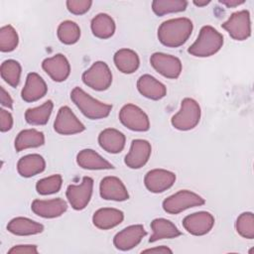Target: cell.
Here are the masks:
<instances>
[{"mask_svg":"<svg viewBox=\"0 0 254 254\" xmlns=\"http://www.w3.org/2000/svg\"><path fill=\"white\" fill-rule=\"evenodd\" d=\"M93 190V180L83 177L80 185H69L66 189V198L75 210L83 209L89 202Z\"/></svg>","mask_w":254,"mask_h":254,"instance_id":"9","label":"cell"},{"mask_svg":"<svg viewBox=\"0 0 254 254\" xmlns=\"http://www.w3.org/2000/svg\"><path fill=\"white\" fill-rule=\"evenodd\" d=\"M7 230L15 235L27 236L43 232L44 225L26 217H15L8 222Z\"/></svg>","mask_w":254,"mask_h":254,"instance_id":"25","label":"cell"},{"mask_svg":"<svg viewBox=\"0 0 254 254\" xmlns=\"http://www.w3.org/2000/svg\"><path fill=\"white\" fill-rule=\"evenodd\" d=\"M153 234L149 242H156L166 238H176L182 234L178 227L171 221L165 218H156L151 222Z\"/></svg>","mask_w":254,"mask_h":254,"instance_id":"26","label":"cell"},{"mask_svg":"<svg viewBox=\"0 0 254 254\" xmlns=\"http://www.w3.org/2000/svg\"><path fill=\"white\" fill-rule=\"evenodd\" d=\"M119 119L125 127L133 131L145 132L150 128L148 115L140 107L132 103L125 104L121 108Z\"/></svg>","mask_w":254,"mask_h":254,"instance_id":"8","label":"cell"},{"mask_svg":"<svg viewBox=\"0 0 254 254\" xmlns=\"http://www.w3.org/2000/svg\"><path fill=\"white\" fill-rule=\"evenodd\" d=\"M48 91L45 80L36 72H30L27 75L25 86L21 91L22 98L27 102H34L44 97Z\"/></svg>","mask_w":254,"mask_h":254,"instance_id":"19","label":"cell"},{"mask_svg":"<svg viewBox=\"0 0 254 254\" xmlns=\"http://www.w3.org/2000/svg\"><path fill=\"white\" fill-rule=\"evenodd\" d=\"M147 232L144 229L143 225L135 224L130 225L121 231H119L113 239L114 246L122 251H127L135 246H137L144 236H146Z\"/></svg>","mask_w":254,"mask_h":254,"instance_id":"14","label":"cell"},{"mask_svg":"<svg viewBox=\"0 0 254 254\" xmlns=\"http://www.w3.org/2000/svg\"><path fill=\"white\" fill-rule=\"evenodd\" d=\"M210 3V1L209 0H204V1H196V0H194L193 1V4L195 5V6H198V7H203V6H206L207 4H209Z\"/></svg>","mask_w":254,"mask_h":254,"instance_id":"43","label":"cell"},{"mask_svg":"<svg viewBox=\"0 0 254 254\" xmlns=\"http://www.w3.org/2000/svg\"><path fill=\"white\" fill-rule=\"evenodd\" d=\"M82 81L94 90H106L112 83V73L104 62H95L82 73Z\"/></svg>","mask_w":254,"mask_h":254,"instance_id":"6","label":"cell"},{"mask_svg":"<svg viewBox=\"0 0 254 254\" xmlns=\"http://www.w3.org/2000/svg\"><path fill=\"white\" fill-rule=\"evenodd\" d=\"M200 119V106L192 98H185L182 101L181 109L171 119L172 125L181 131L193 129Z\"/></svg>","mask_w":254,"mask_h":254,"instance_id":"4","label":"cell"},{"mask_svg":"<svg viewBox=\"0 0 254 254\" xmlns=\"http://www.w3.org/2000/svg\"><path fill=\"white\" fill-rule=\"evenodd\" d=\"M9 254H37L38 249L36 245H16L13 246L9 251Z\"/></svg>","mask_w":254,"mask_h":254,"instance_id":"39","label":"cell"},{"mask_svg":"<svg viewBox=\"0 0 254 254\" xmlns=\"http://www.w3.org/2000/svg\"><path fill=\"white\" fill-rule=\"evenodd\" d=\"M91 4L90 0H67L66 8L71 14L82 15L89 10Z\"/></svg>","mask_w":254,"mask_h":254,"instance_id":"37","label":"cell"},{"mask_svg":"<svg viewBox=\"0 0 254 254\" xmlns=\"http://www.w3.org/2000/svg\"><path fill=\"white\" fill-rule=\"evenodd\" d=\"M236 231L244 238H254V216L252 212L241 213L235 223Z\"/></svg>","mask_w":254,"mask_h":254,"instance_id":"36","label":"cell"},{"mask_svg":"<svg viewBox=\"0 0 254 254\" xmlns=\"http://www.w3.org/2000/svg\"><path fill=\"white\" fill-rule=\"evenodd\" d=\"M1 90V104L7 108H12L13 107V100L9 93L4 89L3 86L0 87Z\"/></svg>","mask_w":254,"mask_h":254,"instance_id":"40","label":"cell"},{"mask_svg":"<svg viewBox=\"0 0 254 254\" xmlns=\"http://www.w3.org/2000/svg\"><path fill=\"white\" fill-rule=\"evenodd\" d=\"M188 6L186 0H155L152 2V10L157 16L185 11Z\"/></svg>","mask_w":254,"mask_h":254,"instance_id":"31","label":"cell"},{"mask_svg":"<svg viewBox=\"0 0 254 254\" xmlns=\"http://www.w3.org/2000/svg\"><path fill=\"white\" fill-rule=\"evenodd\" d=\"M58 38L65 45L75 44L80 38V29L72 21H64L58 27Z\"/></svg>","mask_w":254,"mask_h":254,"instance_id":"33","label":"cell"},{"mask_svg":"<svg viewBox=\"0 0 254 254\" xmlns=\"http://www.w3.org/2000/svg\"><path fill=\"white\" fill-rule=\"evenodd\" d=\"M45 143L44 133L36 129L22 130L15 139V149L21 152L29 148H37Z\"/></svg>","mask_w":254,"mask_h":254,"instance_id":"28","label":"cell"},{"mask_svg":"<svg viewBox=\"0 0 254 254\" xmlns=\"http://www.w3.org/2000/svg\"><path fill=\"white\" fill-rule=\"evenodd\" d=\"M146 252H151V253H173V251L168 248L167 246H159V247H155V248H150V249H145L142 251V253H146Z\"/></svg>","mask_w":254,"mask_h":254,"instance_id":"41","label":"cell"},{"mask_svg":"<svg viewBox=\"0 0 254 254\" xmlns=\"http://www.w3.org/2000/svg\"><path fill=\"white\" fill-rule=\"evenodd\" d=\"M19 38L16 30L11 25L3 26L0 29V51L8 53L14 51L18 46Z\"/></svg>","mask_w":254,"mask_h":254,"instance_id":"34","label":"cell"},{"mask_svg":"<svg viewBox=\"0 0 254 254\" xmlns=\"http://www.w3.org/2000/svg\"><path fill=\"white\" fill-rule=\"evenodd\" d=\"M176 181V175L173 172L164 169H154L149 171L145 178L144 184L148 190L159 193L170 189Z\"/></svg>","mask_w":254,"mask_h":254,"instance_id":"13","label":"cell"},{"mask_svg":"<svg viewBox=\"0 0 254 254\" xmlns=\"http://www.w3.org/2000/svg\"><path fill=\"white\" fill-rule=\"evenodd\" d=\"M70 98L76 107L81 111V113L91 120L107 117L112 109V105L103 103L91 97L84 90L77 86L71 90Z\"/></svg>","mask_w":254,"mask_h":254,"instance_id":"3","label":"cell"},{"mask_svg":"<svg viewBox=\"0 0 254 254\" xmlns=\"http://www.w3.org/2000/svg\"><path fill=\"white\" fill-rule=\"evenodd\" d=\"M219 2L228 8H232V7H236L243 4L245 1L244 0H219Z\"/></svg>","mask_w":254,"mask_h":254,"instance_id":"42","label":"cell"},{"mask_svg":"<svg viewBox=\"0 0 254 254\" xmlns=\"http://www.w3.org/2000/svg\"><path fill=\"white\" fill-rule=\"evenodd\" d=\"M223 45V36L211 26H203L195 42L188 49L193 57L206 58L216 54Z\"/></svg>","mask_w":254,"mask_h":254,"instance_id":"2","label":"cell"},{"mask_svg":"<svg viewBox=\"0 0 254 254\" xmlns=\"http://www.w3.org/2000/svg\"><path fill=\"white\" fill-rule=\"evenodd\" d=\"M76 163L86 170H109L114 169L113 165L103 159L98 153L91 149L81 150L76 156Z\"/></svg>","mask_w":254,"mask_h":254,"instance_id":"23","label":"cell"},{"mask_svg":"<svg viewBox=\"0 0 254 254\" xmlns=\"http://www.w3.org/2000/svg\"><path fill=\"white\" fill-rule=\"evenodd\" d=\"M125 140V135L114 128H106L98 136L100 147L111 154L120 153L124 149Z\"/></svg>","mask_w":254,"mask_h":254,"instance_id":"22","label":"cell"},{"mask_svg":"<svg viewBox=\"0 0 254 254\" xmlns=\"http://www.w3.org/2000/svg\"><path fill=\"white\" fill-rule=\"evenodd\" d=\"M192 22L189 18H175L163 22L158 29V39L166 47L178 48L191 35Z\"/></svg>","mask_w":254,"mask_h":254,"instance_id":"1","label":"cell"},{"mask_svg":"<svg viewBox=\"0 0 254 254\" xmlns=\"http://www.w3.org/2000/svg\"><path fill=\"white\" fill-rule=\"evenodd\" d=\"M53 107V101L48 100L38 107L27 109L25 112V119L27 123L31 125H45L49 121Z\"/></svg>","mask_w":254,"mask_h":254,"instance_id":"30","label":"cell"},{"mask_svg":"<svg viewBox=\"0 0 254 254\" xmlns=\"http://www.w3.org/2000/svg\"><path fill=\"white\" fill-rule=\"evenodd\" d=\"M54 129L61 135H72L84 131L85 127L69 107L63 106L58 111L54 122Z\"/></svg>","mask_w":254,"mask_h":254,"instance_id":"11","label":"cell"},{"mask_svg":"<svg viewBox=\"0 0 254 254\" xmlns=\"http://www.w3.org/2000/svg\"><path fill=\"white\" fill-rule=\"evenodd\" d=\"M21 71V64L15 60H6L0 66L1 77L12 87H16L19 84Z\"/></svg>","mask_w":254,"mask_h":254,"instance_id":"32","label":"cell"},{"mask_svg":"<svg viewBox=\"0 0 254 254\" xmlns=\"http://www.w3.org/2000/svg\"><path fill=\"white\" fill-rule=\"evenodd\" d=\"M151 65L163 76L176 79L182 72V63L175 56L164 53H154L150 58Z\"/></svg>","mask_w":254,"mask_h":254,"instance_id":"10","label":"cell"},{"mask_svg":"<svg viewBox=\"0 0 254 254\" xmlns=\"http://www.w3.org/2000/svg\"><path fill=\"white\" fill-rule=\"evenodd\" d=\"M214 225V217L207 211H198L187 215L183 220L185 229L195 236L208 233Z\"/></svg>","mask_w":254,"mask_h":254,"instance_id":"12","label":"cell"},{"mask_svg":"<svg viewBox=\"0 0 254 254\" xmlns=\"http://www.w3.org/2000/svg\"><path fill=\"white\" fill-rule=\"evenodd\" d=\"M124 219V214L121 210L112 207H103L96 210L92 216L94 226L99 229L107 230L120 224Z\"/></svg>","mask_w":254,"mask_h":254,"instance_id":"21","label":"cell"},{"mask_svg":"<svg viewBox=\"0 0 254 254\" xmlns=\"http://www.w3.org/2000/svg\"><path fill=\"white\" fill-rule=\"evenodd\" d=\"M62 184H63L62 176L57 174V175H53L38 181L36 185V190L40 194H43V195L52 194V193L58 192L61 190Z\"/></svg>","mask_w":254,"mask_h":254,"instance_id":"35","label":"cell"},{"mask_svg":"<svg viewBox=\"0 0 254 254\" xmlns=\"http://www.w3.org/2000/svg\"><path fill=\"white\" fill-rule=\"evenodd\" d=\"M42 67L57 82L65 80L70 73L69 63L63 54H57L52 58L44 60Z\"/></svg>","mask_w":254,"mask_h":254,"instance_id":"17","label":"cell"},{"mask_svg":"<svg viewBox=\"0 0 254 254\" xmlns=\"http://www.w3.org/2000/svg\"><path fill=\"white\" fill-rule=\"evenodd\" d=\"M99 191L101 197L106 200L124 201L129 198V193L122 181L113 176L105 177L101 180Z\"/></svg>","mask_w":254,"mask_h":254,"instance_id":"16","label":"cell"},{"mask_svg":"<svg viewBox=\"0 0 254 254\" xmlns=\"http://www.w3.org/2000/svg\"><path fill=\"white\" fill-rule=\"evenodd\" d=\"M91 31L92 34L99 39H108L113 36L115 32L114 20L105 13H100L96 15L91 21Z\"/></svg>","mask_w":254,"mask_h":254,"instance_id":"29","label":"cell"},{"mask_svg":"<svg viewBox=\"0 0 254 254\" xmlns=\"http://www.w3.org/2000/svg\"><path fill=\"white\" fill-rule=\"evenodd\" d=\"M151 152L152 147L147 140L135 139L131 143L130 150L125 156L124 162L130 169H140L148 162Z\"/></svg>","mask_w":254,"mask_h":254,"instance_id":"15","label":"cell"},{"mask_svg":"<svg viewBox=\"0 0 254 254\" xmlns=\"http://www.w3.org/2000/svg\"><path fill=\"white\" fill-rule=\"evenodd\" d=\"M114 64L119 71L123 73H133L140 64L138 55L130 49H121L114 55Z\"/></svg>","mask_w":254,"mask_h":254,"instance_id":"27","label":"cell"},{"mask_svg":"<svg viewBox=\"0 0 254 254\" xmlns=\"http://www.w3.org/2000/svg\"><path fill=\"white\" fill-rule=\"evenodd\" d=\"M139 92L152 100H159L167 94L166 86L150 74H143L137 81Z\"/></svg>","mask_w":254,"mask_h":254,"instance_id":"20","label":"cell"},{"mask_svg":"<svg viewBox=\"0 0 254 254\" xmlns=\"http://www.w3.org/2000/svg\"><path fill=\"white\" fill-rule=\"evenodd\" d=\"M46 168L44 158L39 154H30L22 157L18 164L17 170L20 176L24 178H31L42 173Z\"/></svg>","mask_w":254,"mask_h":254,"instance_id":"24","label":"cell"},{"mask_svg":"<svg viewBox=\"0 0 254 254\" xmlns=\"http://www.w3.org/2000/svg\"><path fill=\"white\" fill-rule=\"evenodd\" d=\"M204 199L195 192L182 190L163 201V208L170 214H178L188 208L204 204Z\"/></svg>","mask_w":254,"mask_h":254,"instance_id":"5","label":"cell"},{"mask_svg":"<svg viewBox=\"0 0 254 254\" xmlns=\"http://www.w3.org/2000/svg\"><path fill=\"white\" fill-rule=\"evenodd\" d=\"M221 27L236 41H244L251 35L250 14L247 10L234 12Z\"/></svg>","mask_w":254,"mask_h":254,"instance_id":"7","label":"cell"},{"mask_svg":"<svg viewBox=\"0 0 254 254\" xmlns=\"http://www.w3.org/2000/svg\"><path fill=\"white\" fill-rule=\"evenodd\" d=\"M13 126V117L10 112L0 109V130L1 132L9 131Z\"/></svg>","mask_w":254,"mask_h":254,"instance_id":"38","label":"cell"},{"mask_svg":"<svg viewBox=\"0 0 254 254\" xmlns=\"http://www.w3.org/2000/svg\"><path fill=\"white\" fill-rule=\"evenodd\" d=\"M32 211L44 218H55L61 216L66 209L67 204L62 198L54 199H35L31 204Z\"/></svg>","mask_w":254,"mask_h":254,"instance_id":"18","label":"cell"}]
</instances>
